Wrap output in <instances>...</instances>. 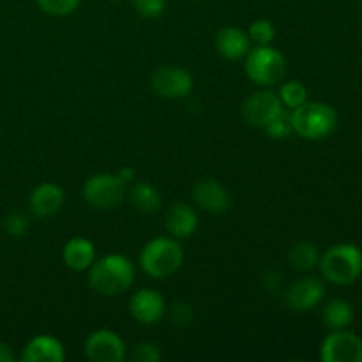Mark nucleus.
I'll return each instance as SVG.
<instances>
[{"label":"nucleus","instance_id":"20","mask_svg":"<svg viewBox=\"0 0 362 362\" xmlns=\"http://www.w3.org/2000/svg\"><path fill=\"white\" fill-rule=\"evenodd\" d=\"M322 318H324L325 327H329L331 331H341L352 324L354 308L346 300L332 299L331 303L325 304Z\"/></svg>","mask_w":362,"mask_h":362},{"label":"nucleus","instance_id":"25","mask_svg":"<svg viewBox=\"0 0 362 362\" xmlns=\"http://www.w3.org/2000/svg\"><path fill=\"white\" fill-rule=\"evenodd\" d=\"M81 0H37L41 11L52 16H67L80 7Z\"/></svg>","mask_w":362,"mask_h":362},{"label":"nucleus","instance_id":"8","mask_svg":"<svg viewBox=\"0 0 362 362\" xmlns=\"http://www.w3.org/2000/svg\"><path fill=\"white\" fill-rule=\"evenodd\" d=\"M85 356L92 362H122L127 357V346L117 332L110 329L94 331L85 339Z\"/></svg>","mask_w":362,"mask_h":362},{"label":"nucleus","instance_id":"30","mask_svg":"<svg viewBox=\"0 0 362 362\" xmlns=\"http://www.w3.org/2000/svg\"><path fill=\"white\" fill-rule=\"evenodd\" d=\"M278 285H281V272L278 271H267L264 274V286L272 292V290L278 288Z\"/></svg>","mask_w":362,"mask_h":362},{"label":"nucleus","instance_id":"31","mask_svg":"<svg viewBox=\"0 0 362 362\" xmlns=\"http://www.w3.org/2000/svg\"><path fill=\"white\" fill-rule=\"evenodd\" d=\"M117 175H119L124 182L129 184L133 182L134 177H136V172H134V168H131V166H124V168H120L119 172H117Z\"/></svg>","mask_w":362,"mask_h":362},{"label":"nucleus","instance_id":"19","mask_svg":"<svg viewBox=\"0 0 362 362\" xmlns=\"http://www.w3.org/2000/svg\"><path fill=\"white\" fill-rule=\"evenodd\" d=\"M127 197H129V204L141 214H152L161 207V194L158 187L148 182L133 184L131 189H127Z\"/></svg>","mask_w":362,"mask_h":362},{"label":"nucleus","instance_id":"10","mask_svg":"<svg viewBox=\"0 0 362 362\" xmlns=\"http://www.w3.org/2000/svg\"><path fill=\"white\" fill-rule=\"evenodd\" d=\"M320 359L324 362H362V341L345 329L332 331L322 341Z\"/></svg>","mask_w":362,"mask_h":362},{"label":"nucleus","instance_id":"29","mask_svg":"<svg viewBox=\"0 0 362 362\" xmlns=\"http://www.w3.org/2000/svg\"><path fill=\"white\" fill-rule=\"evenodd\" d=\"M194 320V311L189 304L186 303H177L175 306L170 311V322L177 327H187L193 324Z\"/></svg>","mask_w":362,"mask_h":362},{"label":"nucleus","instance_id":"7","mask_svg":"<svg viewBox=\"0 0 362 362\" xmlns=\"http://www.w3.org/2000/svg\"><path fill=\"white\" fill-rule=\"evenodd\" d=\"M151 87L163 99H184L193 90V76L182 67L161 66L152 73Z\"/></svg>","mask_w":362,"mask_h":362},{"label":"nucleus","instance_id":"11","mask_svg":"<svg viewBox=\"0 0 362 362\" xmlns=\"http://www.w3.org/2000/svg\"><path fill=\"white\" fill-rule=\"evenodd\" d=\"M129 313L138 324L158 325L168 313L165 297L151 288H141L129 299Z\"/></svg>","mask_w":362,"mask_h":362},{"label":"nucleus","instance_id":"17","mask_svg":"<svg viewBox=\"0 0 362 362\" xmlns=\"http://www.w3.org/2000/svg\"><path fill=\"white\" fill-rule=\"evenodd\" d=\"M66 359L62 343L48 334H39L27 343L21 354L23 362H62Z\"/></svg>","mask_w":362,"mask_h":362},{"label":"nucleus","instance_id":"15","mask_svg":"<svg viewBox=\"0 0 362 362\" xmlns=\"http://www.w3.org/2000/svg\"><path fill=\"white\" fill-rule=\"evenodd\" d=\"M165 228L177 240L189 239L198 230V214L191 205L173 204L165 214Z\"/></svg>","mask_w":362,"mask_h":362},{"label":"nucleus","instance_id":"22","mask_svg":"<svg viewBox=\"0 0 362 362\" xmlns=\"http://www.w3.org/2000/svg\"><path fill=\"white\" fill-rule=\"evenodd\" d=\"M278 95L279 99H281V105L285 106V108L293 110L308 101V88L304 87L300 81L290 80V81H285V83H281Z\"/></svg>","mask_w":362,"mask_h":362},{"label":"nucleus","instance_id":"23","mask_svg":"<svg viewBox=\"0 0 362 362\" xmlns=\"http://www.w3.org/2000/svg\"><path fill=\"white\" fill-rule=\"evenodd\" d=\"M247 35L257 46L271 45L276 37V28L269 20H255L247 28Z\"/></svg>","mask_w":362,"mask_h":362},{"label":"nucleus","instance_id":"26","mask_svg":"<svg viewBox=\"0 0 362 362\" xmlns=\"http://www.w3.org/2000/svg\"><path fill=\"white\" fill-rule=\"evenodd\" d=\"M129 359L134 362H159L161 361V350L152 341L138 343L133 352L129 354Z\"/></svg>","mask_w":362,"mask_h":362},{"label":"nucleus","instance_id":"1","mask_svg":"<svg viewBox=\"0 0 362 362\" xmlns=\"http://www.w3.org/2000/svg\"><path fill=\"white\" fill-rule=\"evenodd\" d=\"M134 278V264L124 255H106L88 269V286L103 297H117L127 292Z\"/></svg>","mask_w":362,"mask_h":362},{"label":"nucleus","instance_id":"32","mask_svg":"<svg viewBox=\"0 0 362 362\" xmlns=\"http://www.w3.org/2000/svg\"><path fill=\"white\" fill-rule=\"evenodd\" d=\"M14 361V354L11 350V346L7 343L0 341V362H13Z\"/></svg>","mask_w":362,"mask_h":362},{"label":"nucleus","instance_id":"6","mask_svg":"<svg viewBox=\"0 0 362 362\" xmlns=\"http://www.w3.org/2000/svg\"><path fill=\"white\" fill-rule=\"evenodd\" d=\"M127 197V184L117 173H98L85 180L83 198L95 211H112Z\"/></svg>","mask_w":362,"mask_h":362},{"label":"nucleus","instance_id":"13","mask_svg":"<svg viewBox=\"0 0 362 362\" xmlns=\"http://www.w3.org/2000/svg\"><path fill=\"white\" fill-rule=\"evenodd\" d=\"M193 200L202 211L209 214H225L232 207L228 189L214 179L198 180L193 186Z\"/></svg>","mask_w":362,"mask_h":362},{"label":"nucleus","instance_id":"16","mask_svg":"<svg viewBox=\"0 0 362 362\" xmlns=\"http://www.w3.org/2000/svg\"><path fill=\"white\" fill-rule=\"evenodd\" d=\"M216 49L226 60H240L251 49V39L246 30L237 27H225L216 34Z\"/></svg>","mask_w":362,"mask_h":362},{"label":"nucleus","instance_id":"4","mask_svg":"<svg viewBox=\"0 0 362 362\" xmlns=\"http://www.w3.org/2000/svg\"><path fill=\"white\" fill-rule=\"evenodd\" d=\"M318 267L327 281L350 285L362 272V251L354 244H336L322 255Z\"/></svg>","mask_w":362,"mask_h":362},{"label":"nucleus","instance_id":"27","mask_svg":"<svg viewBox=\"0 0 362 362\" xmlns=\"http://www.w3.org/2000/svg\"><path fill=\"white\" fill-rule=\"evenodd\" d=\"M131 6L140 16L158 18L165 13L166 0H131Z\"/></svg>","mask_w":362,"mask_h":362},{"label":"nucleus","instance_id":"24","mask_svg":"<svg viewBox=\"0 0 362 362\" xmlns=\"http://www.w3.org/2000/svg\"><path fill=\"white\" fill-rule=\"evenodd\" d=\"M264 131L269 134V136L274 138V140H283V138L290 136V134L293 133L290 112H285V110H283V112L272 120V122H269L267 126L264 127Z\"/></svg>","mask_w":362,"mask_h":362},{"label":"nucleus","instance_id":"28","mask_svg":"<svg viewBox=\"0 0 362 362\" xmlns=\"http://www.w3.org/2000/svg\"><path fill=\"white\" fill-rule=\"evenodd\" d=\"M4 230L7 235L11 237H21L28 230V219L21 212H11L6 219H4Z\"/></svg>","mask_w":362,"mask_h":362},{"label":"nucleus","instance_id":"12","mask_svg":"<svg viewBox=\"0 0 362 362\" xmlns=\"http://www.w3.org/2000/svg\"><path fill=\"white\" fill-rule=\"evenodd\" d=\"M325 285L315 276H304L285 290V304L293 311H310L322 303Z\"/></svg>","mask_w":362,"mask_h":362},{"label":"nucleus","instance_id":"14","mask_svg":"<svg viewBox=\"0 0 362 362\" xmlns=\"http://www.w3.org/2000/svg\"><path fill=\"white\" fill-rule=\"evenodd\" d=\"M66 202L64 189L55 182H42L34 187L28 198V207L30 212L39 219H46L55 216L62 209Z\"/></svg>","mask_w":362,"mask_h":362},{"label":"nucleus","instance_id":"33","mask_svg":"<svg viewBox=\"0 0 362 362\" xmlns=\"http://www.w3.org/2000/svg\"><path fill=\"white\" fill-rule=\"evenodd\" d=\"M110 2H119V0H110Z\"/></svg>","mask_w":362,"mask_h":362},{"label":"nucleus","instance_id":"9","mask_svg":"<svg viewBox=\"0 0 362 362\" xmlns=\"http://www.w3.org/2000/svg\"><path fill=\"white\" fill-rule=\"evenodd\" d=\"M283 110H285V106L281 105V99H279L278 92H272L265 88V90L255 92V94H251L250 98L244 101L243 119L246 120L250 126L264 129V127L267 126L269 122H272Z\"/></svg>","mask_w":362,"mask_h":362},{"label":"nucleus","instance_id":"2","mask_svg":"<svg viewBox=\"0 0 362 362\" xmlns=\"http://www.w3.org/2000/svg\"><path fill=\"white\" fill-rule=\"evenodd\" d=\"M182 264V246L173 237H156L145 244L140 253L141 271L154 279H166L177 274Z\"/></svg>","mask_w":362,"mask_h":362},{"label":"nucleus","instance_id":"21","mask_svg":"<svg viewBox=\"0 0 362 362\" xmlns=\"http://www.w3.org/2000/svg\"><path fill=\"white\" fill-rule=\"evenodd\" d=\"M320 262V251L313 243H297L288 251V264L296 271L308 272L313 271Z\"/></svg>","mask_w":362,"mask_h":362},{"label":"nucleus","instance_id":"18","mask_svg":"<svg viewBox=\"0 0 362 362\" xmlns=\"http://www.w3.org/2000/svg\"><path fill=\"white\" fill-rule=\"evenodd\" d=\"M62 260L67 269L74 272H83L90 269L95 262V246L85 237H73L67 240L62 250Z\"/></svg>","mask_w":362,"mask_h":362},{"label":"nucleus","instance_id":"3","mask_svg":"<svg viewBox=\"0 0 362 362\" xmlns=\"http://www.w3.org/2000/svg\"><path fill=\"white\" fill-rule=\"evenodd\" d=\"M293 133L304 140H324L338 126V113L327 103L306 101L290 110Z\"/></svg>","mask_w":362,"mask_h":362},{"label":"nucleus","instance_id":"5","mask_svg":"<svg viewBox=\"0 0 362 362\" xmlns=\"http://www.w3.org/2000/svg\"><path fill=\"white\" fill-rule=\"evenodd\" d=\"M244 59H246L244 62L246 76L260 87H272L285 78V55L278 48H272L271 45L255 46Z\"/></svg>","mask_w":362,"mask_h":362}]
</instances>
